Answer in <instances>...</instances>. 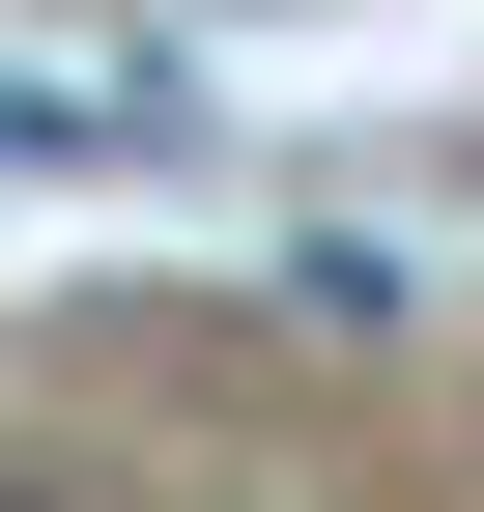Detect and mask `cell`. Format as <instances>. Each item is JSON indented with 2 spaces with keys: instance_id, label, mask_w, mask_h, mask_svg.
Masks as SVG:
<instances>
[{
  "instance_id": "cell-1",
  "label": "cell",
  "mask_w": 484,
  "mask_h": 512,
  "mask_svg": "<svg viewBox=\"0 0 484 512\" xmlns=\"http://www.w3.org/2000/svg\"><path fill=\"white\" fill-rule=\"evenodd\" d=\"M171 86H0V171H143Z\"/></svg>"
}]
</instances>
